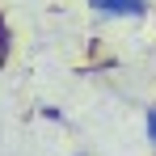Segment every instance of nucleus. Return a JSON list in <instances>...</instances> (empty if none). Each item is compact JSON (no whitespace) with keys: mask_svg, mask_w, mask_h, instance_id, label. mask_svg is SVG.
<instances>
[{"mask_svg":"<svg viewBox=\"0 0 156 156\" xmlns=\"http://www.w3.org/2000/svg\"><path fill=\"white\" fill-rule=\"evenodd\" d=\"M89 9L97 17H144L148 0H89Z\"/></svg>","mask_w":156,"mask_h":156,"instance_id":"nucleus-1","label":"nucleus"},{"mask_svg":"<svg viewBox=\"0 0 156 156\" xmlns=\"http://www.w3.org/2000/svg\"><path fill=\"white\" fill-rule=\"evenodd\" d=\"M144 127H148V144L156 148V105H148V114H144Z\"/></svg>","mask_w":156,"mask_h":156,"instance_id":"nucleus-2","label":"nucleus"}]
</instances>
